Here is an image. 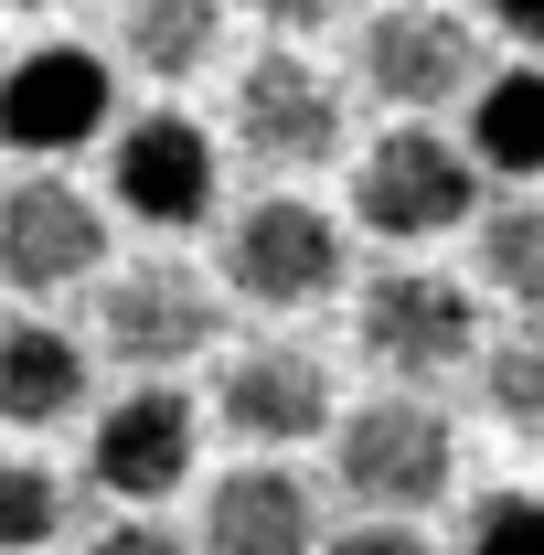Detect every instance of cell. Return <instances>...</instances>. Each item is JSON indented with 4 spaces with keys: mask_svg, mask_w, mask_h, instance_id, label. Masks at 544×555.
<instances>
[{
    "mask_svg": "<svg viewBox=\"0 0 544 555\" xmlns=\"http://www.w3.org/2000/svg\"><path fill=\"white\" fill-rule=\"evenodd\" d=\"M213 332H224V288H213V268L171 257V246L107 257V278L86 288V352L118 363L129 385H171L182 363L213 352Z\"/></svg>",
    "mask_w": 544,
    "mask_h": 555,
    "instance_id": "6da1fadb",
    "label": "cell"
},
{
    "mask_svg": "<svg viewBox=\"0 0 544 555\" xmlns=\"http://www.w3.org/2000/svg\"><path fill=\"white\" fill-rule=\"evenodd\" d=\"M352 352L374 363L385 396H438L449 374L480 363V288L427 257H385L352 288Z\"/></svg>",
    "mask_w": 544,
    "mask_h": 555,
    "instance_id": "7a4b0ae2",
    "label": "cell"
},
{
    "mask_svg": "<svg viewBox=\"0 0 544 555\" xmlns=\"http://www.w3.org/2000/svg\"><path fill=\"white\" fill-rule=\"evenodd\" d=\"M213 288L268 310V321H299L352 288V224L332 204H310L299 182H268L257 204L224 214V246H213Z\"/></svg>",
    "mask_w": 544,
    "mask_h": 555,
    "instance_id": "3957f363",
    "label": "cell"
},
{
    "mask_svg": "<svg viewBox=\"0 0 544 555\" xmlns=\"http://www.w3.org/2000/svg\"><path fill=\"white\" fill-rule=\"evenodd\" d=\"M332 481L363 524H416L459 491V427L438 396H363L332 416Z\"/></svg>",
    "mask_w": 544,
    "mask_h": 555,
    "instance_id": "277c9868",
    "label": "cell"
},
{
    "mask_svg": "<svg viewBox=\"0 0 544 555\" xmlns=\"http://www.w3.org/2000/svg\"><path fill=\"white\" fill-rule=\"evenodd\" d=\"M480 22L449 0H385L352 33V86L385 107V129H438L449 107H470L480 86Z\"/></svg>",
    "mask_w": 544,
    "mask_h": 555,
    "instance_id": "5b68a950",
    "label": "cell"
},
{
    "mask_svg": "<svg viewBox=\"0 0 544 555\" xmlns=\"http://www.w3.org/2000/svg\"><path fill=\"white\" fill-rule=\"evenodd\" d=\"M470 214H480V171H470V150H459V129L363 139L352 204H341L352 235H374V246H438V235H470Z\"/></svg>",
    "mask_w": 544,
    "mask_h": 555,
    "instance_id": "8992f818",
    "label": "cell"
},
{
    "mask_svg": "<svg viewBox=\"0 0 544 555\" xmlns=\"http://www.w3.org/2000/svg\"><path fill=\"white\" fill-rule=\"evenodd\" d=\"M107 224L129 214L150 235H193L224 214V139L204 118H182V107H139L107 129Z\"/></svg>",
    "mask_w": 544,
    "mask_h": 555,
    "instance_id": "52a82bcc",
    "label": "cell"
},
{
    "mask_svg": "<svg viewBox=\"0 0 544 555\" xmlns=\"http://www.w3.org/2000/svg\"><path fill=\"white\" fill-rule=\"evenodd\" d=\"M224 118H235V150H246L268 182H299V171H321V160L352 150V96H341V75H321L299 43L246 54Z\"/></svg>",
    "mask_w": 544,
    "mask_h": 555,
    "instance_id": "ba28073f",
    "label": "cell"
},
{
    "mask_svg": "<svg viewBox=\"0 0 544 555\" xmlns=\"http://www.w3.org/2000/svg\"><path fill=\"white\" fill-rule=\"evenodd\" d=\"M204 416L235 438V449H257V460H288V449H310V438H332V363L310 343H288V332H257V343H235L213 363L204 385Z\"/></svg>",
    "mask_w": 544,
    "mask_h": 555,
    "instance_id": "9c48e42d",
    "label": "cell"
},
{
    "mask_svg": "<svg viewBox=\"0 0 544 555\" xmlns=\"http://www.w3.org/2000/svg\"><path fill=\"white\" fill-rule=\"evenodd\" d=\"M107 129H118V65L96 43H33L0 65V150H22L33 171L107 150Z\"/></svg>",
    "mask_w": 544,
    "mask_h": 555,
    "instance_id": "30bf717a",
    "label": "cell"
},
{
    "mask_svg": "<svg viewBox=\"0 0 544 555\" xmlns=\"http://www.w3.org/2000/svg\"><path fill=\"white\" fill-rule=\"evenodd\" d=\"M107 278V204L75 182V171H22L0 182V288L54 310L75 288Z\"/></svg>",
    "mask_w": 544,
    "mask_h": 555,
    "instance_id": "8fae6325",
    "label": "cell"
},
{
    "mask_svg": "<svg viewBox=\"0 0 544 555\" xmlns=\"http://www.w3.org/2000/svg\"><path fill=\"white\" fill-rule=\"evenodd\" d=\"M193 470H204V406L182 385H118L107 406H86V481L118 513H160Z\"/></svg>",
    "mask_w": 544,
    "mask_h": 555,
    "instance_id": "7c38bea8",
    "label": "cell"
},
{
    "mask_svg": "<svg viewBox=\"0 0 544 555\" xmlns=\"http://www.w3.org/2000/svg\"><path fill=\"white\" fill-rule=\"evenodd\" d=\"M321 491L288 460H235L224 481H204L193 513V555H321Z\"/></svg>",
    "mask_w": 544,
    "mask_h": 555,
    "instance_id": "4fadbf2b",
    "label": "cell"
},
{
    "mask_svg": "<svg viewBox=\"0 0 544 555\" xmlns=\"http://www.w3.org/2000/svg\"><path fill=\"white\" fill-rule=\"evenodd\" d=\"M86 406H96V352H86V332H65L54 310L0 321V427L11 438H43V427H75Z\"/></svg>",
    "mask_w": 544,
    "mask_h": 555,
    "instance_id": "5bb4252c",
    "label": "cell"
},
{
    "mask_svg": "<svg viewBox=\"0 0 544 555\" xmlns=\"http://www.w3.org/2000/svg\"><path fill=\"white\" fill-rule=\"evenodd\" d=\"M459 150L480 182L544 193V65H491L459 107Z\"/></svg>",
    "mask_w": 544,
    "mask_h": 555,
    "instance_id": "9a60e30c",
    "label": "cell"
},
{
    "mask_svg": "<svg viewBox=\"0 0 544 555\" xmlns=\"http://www.w3.org/2000/svg\"><path fill=\"white\" fill-rule=\"evenodd\" d=\"M224 54V0H118V54L107 65L139 86H204Z\"/></svg>",
    "mask_w": 544,
    "mask_h": 555,
    "instance_id": "2e32d148",
    "label": "cell"
},
{
    "mask_svg": "<svg viewBox=\"0 0 544 555\" xmlns=\"http://www.w3.org/2000/svg\"><path fill=\"white\" fill-rule=\"evenodd\" d=\"M470 288H491L513 321H544V193H502L470 214Z\"/></svg>",
    "mask_w": 544,
    "mask_h": 555,
    "instance_id": "e0dca14e",
    "label": "cell"
},
{
    "mask_svg": "<svg viewBox=\"0 0 544 555\" xmlns=\"http://www.w3.org/2000/svg\"><path fill=\"white\" fill-rule=\"evenodd\" d=\"M75 534V481L33 449H0V555H43Z\"/></svg>",
    "mask_w": 544,
    "mask_h": 555,
    "instance_id": "ac0fdd59",
    "label": "cell"
},
{
    "mask_svg": "<svg viewBox=\"0 0 544 555\" xmlns=\"http://www.w3.org/2000/svg\"><path fill=\"white\" fill-rule=\"evenodd\" d=\"M470 374H480V406L502 416L513 438H534V449H544V321H513V332H491Z\"/></svg>",
    "mask_w": 544,
    "mask_h": 555,
    "instance_id": "d6986e66",
    "label": "cell"
},
{
    "mask_svg": "<svg viewBox=\"0 0 544 555\" xmlns=\"http://www.w3.org/2000/svg\"><path fill=\"white\" fill-rule=\"evenodd\" d=\"M459 555H544V491H480Z\"/></svg>",
    "mask_w": 544,
    "mask_h": 555,
    "instance_id": "ffe728a7",
    "label": "cell"
},
{
    "mask_svg": "<svg viewBox=\"0 0 544 555\" xmlns=\"http://www.w3.org/2000/svg\"><path fill=\"white\" fill-rule=\"evenodd\" d=\"M224 11H246V22L268 33V43H299V54H310V43L332 33V22L352 11V0H224Z\"/></svg>",
    "mask_w": 544,
    "mask_h": 555,
    "instance_id": "44dd1931",
    "label": "cell"
},
{
    "mask_svg": "<svg viewBox=\"0 0 544 555\" xmlns=\"http://www.w3.org/2000/svg\"><path fill=\"white\" fill-rule=\"evenodd\" d=\"M75 555H193V545H182L160 513H107V524H96V534H86Z\"/></svg>",
    "mask_w": 544,
    "mask_h": 555,
    "instance_id": "7402d4cb",
    "label": "cell"
},
{
    "mask_svg": "<svg viewBox=\"0 0 544 555\" xmlns=\"http://www.w3.org/2000/svg\"><path fill=\"white\" fill-rule=\"evenodd\" d=\"M321 555H438V545H427L416 524H363V513H352L341 534H321Z\"/></svg>",
    "mask_w": 544,
    "mask_h": 555,
    "instance_id": "603a6c76",
    "label": "cell"
},
{
    "mask_svg": "<svg viewBox=\"0 0 544 555\" xmlns=\"http://www.w3.org/2000/svg\"><path fill=\"white\" fill-rule=\"evenodd\" d=\"M480 22H491L523 65H544V0H480Z\"/></svg>",
    "mask_w": 544,
    "mask_h": 555,
    "instance_id": "cb8c5ba5",
    "label": "cell"
},
{
    "mask_svg": "<svg viewBox=\"0 0 544 555\" xmlns=\"http://www.w3.org/2000/svg\"><path fill=\"white\" fill-rule=\"evenodd\" d=\"M0 11H33V22H43V11H75V0H0Z\"/></svg>",
    "mask_w": 544,
    "mask_h": 555,
    "instance_id": "d4e9b609",
    "label": "cell"
}]
</instances>
